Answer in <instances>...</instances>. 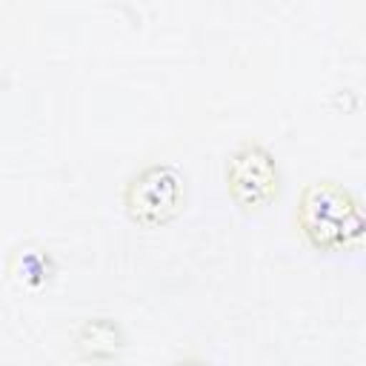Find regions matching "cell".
I'll list each match as a JSON object with an SVG mask.
<instances>
[{
    "instance_id": "obj_1",
    "label": "cell",
    "mask_w": 366,
    "mask_h": 366,
    "mask_svg": "<svg viewBox=\"0 0 366 366\" xmlns=\"http://www.w3.org/2000/svg\"><path fill=\"white\" fill-rule=\"evenodd\" d=\"M295 223L300 234L320 252L357 249L366 229L357 197L335 180H315L303 189Z\"/></svg>"
},
{
    "instance_id": "obj_2",
    "label": "cell",
    "mask_w": 366,
    "mask_h": 366,
    "mask_svg": "<svg viewBox=\"0 0 366 366\" xmlns=\"http://www.w3.org/2000/svg\"><path fill=\"white\" fill-rule=\"evenodd\" d=\"M183 177L169 163H149L143 166L123 189L126 214L140 226H163L183 209Z\"/></svg>"
},
{
    "instance_id": "obj_3",
    "label": "cell",
    "mask_w": 366,
    "mask_h": 366,
    "mask_svg": "<svg viewBox=\"0 0 366 366\" xmlns=\"http://www.w3.org/2000/svg\"><path fill=\"white\" fill-rule=\"evenodd\" d=\"M229 194L243 209H263L277 197L280 174L272 152L254 140L240 143L226 163Z\"/></svg>"
},
{
    "instance_id": "obj_4",
    "label": "cell",
    "mask_w": 366,
    "mask_h": 366,
    "mask_svg": "<svg viewBox=\"0 0 366 366\" xmlns=\"http://www.w3.org/2000/svg\"><path fill=\"white\" fill-rule=\"evenodd\" d=\"M120 346H123L120 326L109 317L86 320L74 335V352L83 360H106V357L117 355Z\"/></svg>"
},
{
    "instance_id": "obj_5",
    "label": "cell",
    "mask_w": 366,
    "mask_h": 366,
    "mask_svg": "<svg viewBox=\"0 0 366 366\" xmlns=\"http://www.w3.org/2000/svg\"><path fill=\"white\" fill-rule=\"evenodd\" d=\"M49 272H51V260L46 252H23L20 277L26 283H43V280H49Z\"/></svg>"
},
{
    "instance_id": "obj_6",
    "label": "cell",
    "mask_w": 366,
    "mask_h": 366,
    "mask_svg": "<svg viewBox=\"0 0 366 366\" xmlns=\"http://www.w3.org/2000/svg\"><path fill=\"white\" fill-rule=\"evenodd\" d=\"M174 366H209L206 360H197V357H186V360H177Z\"/></svg>"
}]
</instances>
